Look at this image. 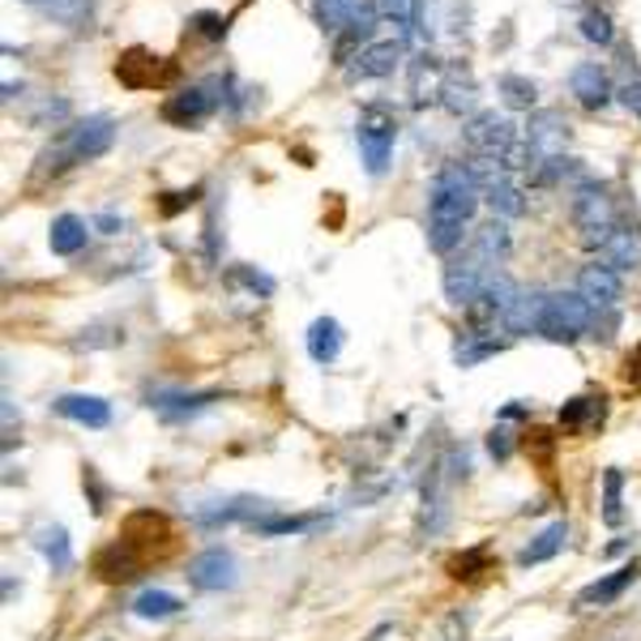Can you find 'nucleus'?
<instances>
[{"instance_id": "nucleus-1", "label": "nucleus", "mask_w": 641, "mask_h": 641, "mask_svg": "<svg viewBox=\"0 0 641 641\" xmlns=\"http://www.w3.org/2000/svg\"><path fill=\"white\" fill-rule=\"evenodd\" d=\"M179 552V538L176 526L167 522V513H154V509H137L125 517L120 535L111 547H103L95 556V573L103 582H137L150 564L172 561Z\"/></svg>"}, {"instance_id": "nucleus-2", "label": "nucleus", "mask_w": 641, "mask_h": 641, "mask_svg": "<svg viewBox=\"0 0 641 641\" xmlns=\"http://www.w3.org/2000/svg\"><path fill=\"white\" fill-rule=\"evenodd\" d=\"M479 179L470 172V163H445L433 179V197H428V244L433 253L449 256L458 253L470 235V218L479 210Z\"/></svg>"}, {"instance_id": "nucleus-3", "label": "nucleus", "mask_w": 641, "mask_h": 641, "mask_svg": "<svg viewBox=\"0 0 641 641\" xmlns=\"http://www.w3.org/2000/svg\"><path fill=\"white\" fill-rule=\"evenodd\" d=\"M111 142H116V125L107 120V116H86V120H74V125L65 128L56 142H51V150L39 154V172L35 176H56V172H65V167H77V163H90V158H103V154L111 150Z\"/></svg>"}, {"instance_id": "nucleus-4", "label": "nucleus", "mask_w": 641, "mask_h": 641, "mask_svg": "<svg viewBox=\"0 0 641 641\" xmlns=\"http://www.w3.org/2000/svg\"><path fill=\"white\" fill-rule=\"evenodd\" d=\"M594 326V308L586 304L582 291H552L538 295V330L552 342H577Z\"/></svg>"}, {"instance_id": "nucleus-5", "label": "nucleus", "mask_w": 641, "mask_h": 641, "mask_svg": "<svg viewBox=\"0 0 641 641\" xmlns=\"http://www.w3.org/2000/svg\"><path fill=\"white\" fill-rule=\"evenodd\" d=\"M573 223L582 231V244H586V249H603V244H608V235L615 231V205L603 184L582 179V184L573 188Z\"/></svg>"}, {"instance_id": "nucleus-6", "label": "nucleus", "mask_w": 641, "mask_h": 641, "mask_svg": "<svg viewBox=\"0 0 641 641\" xmlns=\"http://www.w3.org/2000/svg\"><path fill=\"white\" fill-rule=\"evenodd\" d=\"M356 142L359 154H363V167L372 176H381L389 167V154H394V142H398V116L389 107H363L359 111V125H356Z\"/></svg>"}, {"instance_id": "nucleus-7", "label": "nucleus", "mask_w": 641, "mask_h": 641, "mask_svg": "<svg viewBox=\"0 0 641 641\" xmlns=\"http://www.w3.org/2000/svg\"><path fill=\"white\" fill-rule=\"evenodd\" d=\"M569 90H573V99L590 107V111H599V107H608L615 99V86L608 69L599 65V60H577L573 69H569Z\"/></svg>"}, {"instance_id": "nucleus-8", "label": "nucleus", "mask_w": 641, "mask_h": 641, "mask_svg": "<svg viewBox=\"0 0 641 641\" xmlns=\"http://www.w3.org/2000/svg\"><path fill=\"white\" fill-rule=\"evenodd\" d=\"M402 65V43L394 39H372L356 51V60L347 65V77L351 81H377V77H389Z\"/></svg>"}, {"instance_id": "nucleus-9", "label": "nucleus", "mask_w": 641, "mask_h": 641, "mask_svg": "<svg viewBox=\"0 0 641 641\" xmlns=\"http://www.w3.org/2000/svg\"><path fill=\"white\" fill-rule=\"evenodd\" d=\"M564 137H569V125H564L561 111H535L526 125V146L535 154V163L564 158Z\"/></svg>"}, {"instance_id": "nucleus-10", "label": "nucleus", "mask_w": 641, "mask_h": 641, "mask_svg": "<svg viewBox=\"0 0 641 641\" xmlns=\"http://www.w3.org/2000/svg\"><path fill=\"white\" fill-rule=\"evenodd\" d=\"M577 291L586 295L594 317H599V312H612V308L620 304V274H615L612 265H603V261H590L586 270L577 274Z\"/></svg>"}, {"instance_id": "nucleus-11", "label": "nucleus", "mask_w": 641, "mask_h": 641, "mask_svg": "<svg viewBox=\"0 0 641 641\" xmlns=\"http://www.w3.org/2000/svg\"><path fill=\"white\" fill-rule=\"evenodd\" d=\"M210 111H214V99L205 95V86H184V90H176V95L163 99V120L176 128L202 125Z\"/></svg>"}, {"instance_id": "nucleus-12", "label": "nucleus", "mask_w": 641, "mask_h": 641, "mask_svg": "<svg viewBox=\"0 0 641 641\" xmlns=\"http://www.w3.org/2000/svg\"><path fill=\"white\" fill-rule=\"evenodd\" d=\"M188 582H193L197 590L235 586V561H231V552H223V547H210V552H202L197 561L188 564Z\"/></svg>"}, {"instance_id": "nucleus-13", "label": "nucleus", "mask_w": 641, "mask_h": 641, "mask_svg": "<svg viewBox=\"0 0 641 641\" xmlns=\"http://www.w3.org/2000/svg\"><path fill=\"white\" fill-rule=\"evenodd\" d=\"M377 4H368V0H312V18L317 26L326 30V35H342V30H351L359 18H368Z\"/></svg>"}, {"instance_id": "nucleus-14", "label": "nucleus", "mask_w": 641, "mask_h": 641, "mask_svg": "<svg viewBox=\"0 0 641 641\" xmlns=\"http://www.w3.org/2000/svg\"><path fill=\"white\" fill-rule=\"evenodd\" d=\"M603 415H608V398L603 394H582V398H573L569 407L561 410V433H594L599 424H603Z\"/></svg>"}, {"instance_id": "nucleus-15", "label": "nucleus", "mask_w": 641, "mask_h": 641, "mask_svg": "<svg viewBox=\"0 0 641 641\" xmlns=\"http://www.w3.org/2000/svg\"><path fill=\"white\" fill-rule=\"evenodd\" d=\"M599 261H603V265H612L615 274H620V270H633V265L641 261L638 235H633V231H624V227H615L612 235H608V244L599 249Z\"/></svg>"}, {"instance_id": "nucleus-16", "label": "nucleus", "mask_w": 641, "mask_h": 641, "mask_svg": "<svg viewBox=\"0 0 641 641\" xmlns=\"http://www.w3.org/2000/svg\"><path fill=\"white\" fill-rule=\"evenodd\" d=\"M56 410L65 415V419H77V424H86V428H107V419H111V410L103 398H86V394H65Z\"/></svg>"}, {"instance_id": "nucleus-17", "label": "nucleus", "mask_w": 641, "mask_h": 641, "mask_svg": "<svg viewBox=\"0 0 641 641\" xmlns=\"http://www.w3.org/2000/svg\"><path fill=\"white\" fill-rule=\"evenodd\" d=\"M86 235H90V231H86V223H81L77 214H60L48 231V244L56 256H74L86 249Z\"/></svg>"}, {"instance_id": "nucleus-18", "label": "nucleus", "mask_w": 641, "mask_h": 641, "mask_svg": "<svg viewBox=\"0 0 641 641\" xmlns=\"http://www.w3.org/2000/svg\"><path fill=\"white\" fill-rule=\"evenodd\" d=\"M445 573H449L454 582H479L484 573H496V564H492V552H487V547H470V552L449 556V561H445Z\"/></svg>"}, {"instance_id": "nucleus-19", "label": "nucleus", "mask_w": 641, "mask_h": 641, "mask_svg": "<svg viewBox=\"0 0 641 641\" xmlns=\"http://www.w3.org/2000/svg\"><path fill=\"white\" fill-rule=\"evenodd\" d=\"M308 351H312L317 363H333L338 351H342V330H338V321L321 317V321L308 330Z\"/></svg>"}, {"instance_id": "nucleus-20", "label": "nucleus", "mask_w": 641, "mask_h": 641, "mask_svg": "<svg viewBox=\"0 0 641 641\" xmlns=\"http://www.w3.org/2000/svg\"><path fill=\"white\" fill-rule=\"evenodd\" d=\"M641 573V564L633 561V564H624V569H615L612 577H603V582H594V586H586L582 590V603H599V608H603V603H612V599H620V590L629 586V582H633V577H638Z\"/></svg>"}, {"instance_id": "nucleus-21", "label": "nucleus", "mask_w": 641, "mask_h": 641, "mask_svg": "<svg viewBox=\"0 0 641 641\" xmlns=\"http://www.w3.org/2000/svg\"><path fill=\"white\" fill-rule=\"evenodd\" d=\"M372 4H377V13H381L385 22L398 26V35H402V39L415 35L419 13H424V0H372Z\"/></svg>"}, {"instance_id": "nucleus-22", "label": "nucleus", "mask_w": 641, "mask_h": 641, "mask_svg": "<svg viewBox=\"0 0 641 641\" xmlns=\"http://www.w3.org/2000/svg\"><path fill=\"white\" fill-rule=\"evenodd\" d=\"M564 538H569V531H564V522H552L547 531H538L535 543H526L522 547V564H543V561H552L556 552L564 547Z\"/></svg>"}, {"instance_id": "nucleus-23", "label": "nucleus", "mask_w": 641, "mask_h": 641, "mask_svg": "<svg viewBox=\"0 0 641 641\" xmlns=\"http://www.w3.org/2000/svg\"><path fill=\"white\" fill-rule=\"evenodd\" d=\"M496 351H505V342L501 338H487V333H479V330H470V333H462V342H458V363H479V359H487V356H496Z\"/></svg>"}, {"instance_id": "nucleus-24", "label": "nucleus", "mask_w": 641, "mask_h": 641, "mask_svg": "<svg viewBox=\"0 0 641 641\" xmlns=\"http://www.w3.org/2000/svg\"><path fill=\"white\" fill-rule=\"evenodd\" d=\"M440 95H445V107H449V111H466V107L475 103V81L462 74V69H449Z\"/></svg>"}, {"instance_id": "nucleus-25", "label": "nucleus", "mask_w": 641, "mask_h": 641, "mask_svg": "<svg viewBox=\"0 0 641 641\" xmlns=\"http://www.w3.org/2000/svg\"><path fill=\"white\" fill-rule=\"evenodd\" d=\"M74 116V107H69V99H39L35 107H30V128H56V125H65Z\"/></svg>"}, {"instance_id": "nucleus-26", "label": "nucleus", "mask_w": 641, "mask_h": 641, "mask_svg": "<svg viewBox=\"0 0 641 641\" xmlns=\"http://www.w3.org/2000/svg\"><path fill=\"white\" fill-rule=\"evenodd\" d=\"M133 608H137V615H146V620H167V615L179 612V599L176 594H167V590H146Z\"/></svg>"}, {"instance_id": "nucleus-27", "label": "nucleus", "mask_w": 641, "mask_h": 641, "mask_svg": "<svg viewBox=\"0 0 641 641\" xmlns=\"http://www.w3.org/2000/svg\"><path fill=\"white\" fill-rule=\"evenodd\" d=\"M522 449H526V454L543 466V475H547V470H552V454H556V436L547 433V428H526V436H522Z\"/></svg>"}, {"instance_id": "nucleus-28", "label": "nucleus", "mask_w": 641, "mask_h": 641, "mask_svg": "<svg viewBox=\"0 0 641 641\" xmlns=\"http://www.w3.org/2000/svg\"><path fill=\"white\" fill-rule=\"evenodd\" d=\"M501 95H505L509 107H535V99H538L535 81H526V77H517V74L501 77Z\"/></svg>"}, {"instance_id": "nucleus-29", "label": "nucleus", "mask_w": 641, "mask_h": 641, "mask_svg": "<svg viewBox=\"0 0 641 641\" xmlns=\"http://www.w3.org/2000/svg\"><path fill=\"white\" fill-rule=\"evenodd\" d=\"M582 35H586L590 43H599V48H608L615 39V30H612V18L603 13V9H586L582 13Z\"/></svg>"}, {"instance_id": "nucleus-30", "label": "nucleus", "mask_w": 641, "mask_h": 641, "mask_svg": "<svg viewBox=\"0 0 641 641\" xmlns=\"http://www.w3.org/2000/svg\"><path fill=\"white\" fill-rule=\"evenodd\" d=\"M43 9L65 26H86V18H90V0H48Z\"/></svg>"}, {"instance_id": "nucleus-31", "label": "nucleus", "mask_w": 641, "mask_h": 641, "mask_svg": "<svg viewBox=\"0 0 641 641\" xmlns=\"http://www.w3.org/2000/svg\"><path fill=\"white\" fill-rule=\"evenodd\" d=\"M39 547H43V556H48L56 569H69V538H65V531H43L39 535Z\"/></svg>"}, {"instance_id": "nucleus-32", "label": "nucleus", "mask_w": 641, "mask_h": 641, "mask_svg": "<svg viewBox=\"0 0 641 641\" xmlns=\"http://www.w3.org/2000/svg\"><path fill=\"white\" fill-rule=\"evenodd\" d=\"M317 522H321L317 513H312V517H279V522H265L261 531H265V535H300V531H312Z\"/></svg>"}, {"instance_id": "nucleus-33", "label": "nucleus", "mask_w": 641, "mask_h": 641, "mask_svg": "<svg viewBox=\"0 0 641 641\" xmlns=\"http://www.w3.org/2000/svg\"><path fill=\"white\" fill-rule=\"evenodd\" d=\"M620 484H624V479H620V470H608V475H603V487H608V501H603V517H608V522H620Z\"/></svg>"}, {"instance_id": "nucleus-34", "label": "nucleus", "mask_w": 641, "mask_h": 641, "mask_svg": "<svg viewBox=\"0 0 641 641\" xmlns=\"http://www.w3.org/2000/svg\"><path fill=\"white\" fill-rule=\"evenodd\" d=\"M615 99L624 103L629 111H638V116H641V74H629V77H624V81L615 86Z\"/></svg>"}, {"instance_id": "nucleus-35", "label": "nucleus", "mask_w": 641, "mask_h": 641, "mask_svg": "<svg viewBox=\"0 0 641 641\" xmlns=\"http://www.w3.org/2000/svg\"><path fill=\"white\" fill-rule=\"evenodd\" d=\"M193 22H197V30H202L205 39H223V35H227V22H223L218 13H197Z\"/></svg>"}, {"instance_id": "nucleus-36", "label": "nucleus", "mask_w": 641, "mask_h": 641, "mask_svg": "<svg viewBox=\"0 0 641 641\" xmlns=\"http://www.w3.org/2000/svg\"><path fill=\"white\" fill-rule=\"evenodd\" d=\"M487 449H492V458H509V433H505V428H496V433H492V440H487Z\"/></svg>"}, {"instance_id": "nucleus-37", "label": "nucleus", "mask_w": 641, "mask_h": 641, "mask_svg": "<svg viewBox=\"0 0 641 641\" xmlns=\"http://www.w3.org/2000/svg\"><path fill=\"white\" fill-rule=\"evenodd\" d=\"M624 381L633 385V389H641V347L629 359H624Z\"/></svg>"}, {"instance_id": "nucleus-38", "label": "nucleus", "mask_w": 641, "mask_h": 641, "mask_svg": "<svg viewBox=\"0 0 641 641\" xmlns=\"http://www.w3.org/2000/svg\"><path fill=\"white\" fill-rule=\"evenodd\" d=\"M30 4H48V0H30Z\"/></svg>"}]
</instances>
